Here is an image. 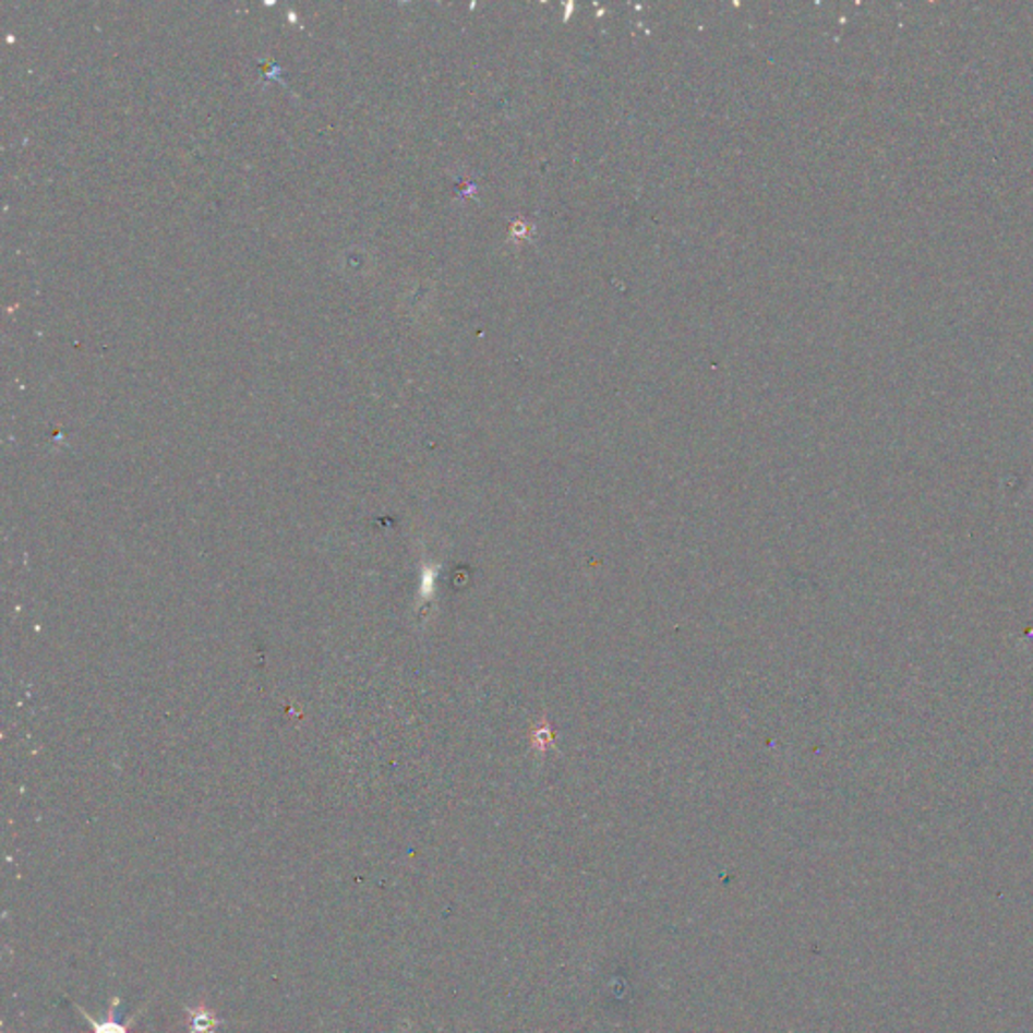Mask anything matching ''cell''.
<instances>
[{"label":"cell","instance_id":"1","mask_svg":"<svg viewBox=\"0 0 1033 1033\" xmlns=\"http://www.w3.org/2000/svg\"><path fill=\"white\" fill-rule=\"evenodd\" d=\"M75 1007L80 1009L81 1016L92 1025V1033H130L132 1023H135V1020H137V1016H135L134 1020L130 1021V1023H121V1021L118 1020V1013H116V1011H118V1007H120V999H111L108 1018L101 1021L92 1018V1016H89L83 1007L77 1006V1004H75Z\"/></svg>","mask_w":1033,"mask_h":1033},{"label":"cell","instance_id":"2","mask_svg":"<svg viewBox=\"0 0 1033 1033\" xmlns=\"http://www.w3.org/2000/svg\"><path fill=\"white\" fill-rule=\"evenodd\" d=\"M190 1016H192V1033H215L218 1020L204 1007H199L196 1011L190 1009Z\"/></svg>","mask_w":1033,"mask_h":1033}]
</instances>
